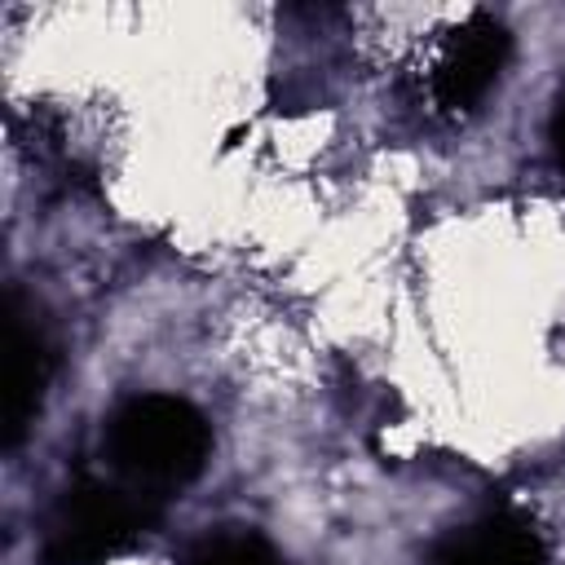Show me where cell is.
Listing matches in <instances>:
<instances>
[{
  "label": "cell",
  "mask_w": 565,
  "mask_h": 565,
  "mask_svg": "<svg viewBox=\"0 0 565 565\" xmlns=\"http://www.w3.org/2000/svg\"><path fill=\"white\" fill-rule=\"evenodd\" d=\"M207 450H212L207 419L190 402L168 393L132 397L128 406L115 411L106 428V455L115 472L150 499L159 490H181L185 481H194L207 463Z\"/></svg>",
  "instance_id": "obj_1"
},
{
  "label": "cell",
  "mask_w": 565,
  "mask_h": 565,
  "mask_svg": "<svg viewBox=\"0 0 565 565\" xmlns=\"http://www.w3.org/2000/svg\"><path fill=\"white\" fill-rule=\"evenodd\" d=\"M154 521V499L128 481H75L44 521V565H97Z\"/></svg>",
  "instance_id": "obj_2"
},
{
  "label": "cell",
  "mask_w": 565,
  "mask_h": 565,
  "mask_svg": "<svg viewBox=\"0 0 565 565\" xmlns=\"http://www.w3.org/2000/svg\"><path fill=\"white\" fill-rule=\"evenodd\" d=\"M49 380H53V344L35 309L18 291H9L4 300V446L9 450L31 428Z\"/></svg>",
  "instance_id": "obj_3"
},
{
  "label": "cell",
  "mask_w": 565,
  "mask_h": 565,
  "mask_svg": "<svg viewBox=\"0 0 565 565\" xmlns=\"http://www.w3.org/2000/svg\"><path fill=\"white\" fill-rule=\"evenodd\" d=\"M508 49H512V35H508L503 22H494V18H486V13H477L472 22H463V26L450 35L446 53L437 57V71H433V93H437V102H441L446 110H468V106H477V102L490 93V84L499 79L503 62H508Z\"/></svg>",
  "instance_id": "obj_4"
},
{
  "label": "cell",
  "mask_w": 565,
  "mask_h": 565,
  "mask_svg": "<svg viewBox=\"0 0 565 565\" xmlns=\"http://www.w3.org/2000/svg\"><path fill=\"white\" fill-rule=\"evenodd\" d=\"M433 565H543L534 530L516 516H486L441 543Z\"/></svg>",
  "instance_id": "obj_5"
},
{
  "label": "cell",
  "mask_w": 565,
  "mask_h": 565,
  "mask_svg": "<svg viewBox=\"0 0 565 565\" xmlns=\"http://www.w3.org/2000/svg\"><path fill=\"white\" fill-rule=\"evenodd\" d=\"M190 565H282V561H278V552L260 534L221 530V534H207L190 552Z\"/></svg>",
  "instance_id": "obj_6"
},
{
  "label": "cell",
  "mask_w": 565,
  "mask_h": 565,
  "mask_svg": "<svg viewBox=\"0 0 565 565\" xmlns=\"http://www.w3.org/2000/svg\"><path fill=\"white\" fill-rule=\"evenodd\" d=\"M552 150H556V163L565 168V97L552 110Z\"/></svg>",
  "instance_id": "obj_7"
}]
</instances>
